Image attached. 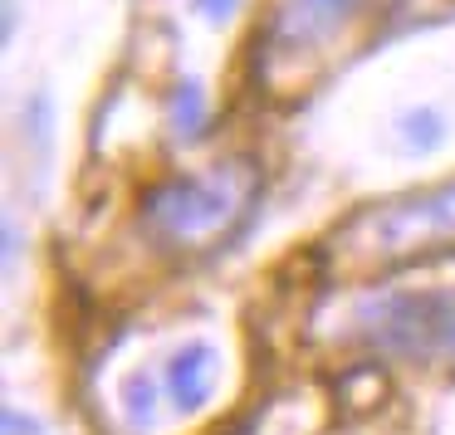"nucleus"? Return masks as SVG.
I'll use <instances>...</instances> for the list:
<instances>
[{
	"instance_id": "nucleus-1",
	"label": "nucleus",
	"mask_w": 455,
	"mask_h": 435,
	"mask_svg": "<svg viewBox=\"0 0 455 435\" xmlns=\"http://www.w3.org/2000/svg\"><path fill=\"white\" fill-rule=\"evenodd\" d=\"M338 245L357 265H406L455 245V177L406 191L387 206H367L338 230Z\"/></svg>"
},
{
	"instance_id": "nucleus-2",
	"label": "nucleus",
	"mask_w": 455,
	"mask_h": 435,
	"mask_svg": "<svg viewBox=\"0 0 455 435\" xmlns=\"http://www.w3.org/2000/svg\"><path fill=\"white\" fill-rule=\"evenodd\" d=\"M255 196V177L240 167H216L206 177H172L142 196V220L162 240H201L220 230Z\"/></svg>"
},
{
	"instance_id": "nucleus-3",
	"label": "nucleus",
	"mask_w": 455,
	"mask_h": 435,
	"mask_svg": "<svg viewBox=\"0 0 455 435\" xmlns=\"http://www.w3.org/2000/svg\"><path fill=\"white\" fill-rule=\"evenodd\" d=\"M367 343L392 357H435L455 347V298L445 294H396L367 323Z\"/></svg>"
},
{
	"instance_id": "nucleus-4",
	"label": "nucleus",
	"mask_w": 455,
	"mask_h": 435,
	"mask_svg": "<svg viewBox=\"0 0 455 435\" xmlns=\"http://www.w3.org/2000/svg\"><path fill=\"white\" fill-rule=\"evenodd\" d=\"M353 15H357V0H279L259 44L275 59H294V54L328 44Z\"/></svg>"
},
{
	"instance_id": "nucleus-5",
	"label": "nucleus",
	"mask_w": 455,
	"mask_h": 435,
	"mask_svg": "<svg viewBox=\"0 0 455 435\" xmlns=\"http://www.w3.org/2000/svg\"><path fill=\"white\" fill-rule=\"evenodd\" d=\"M211 372H216V347L211 343H181L167 357V396L181 415H196L211 401Z\"/></svg>"
},
{
	"instance_id": "nucleus-6",
	"label": "nucleus",
	"mask_w": 455,
	"mask_h": 435,
	"mask_svg": "<svg viewBox=\"0 0 455 435\" xmlns=\"http://www.w3.org/2000/svg\"><path fill=\"white\" fill-rule=\"evenodd\" d=\"M167 118H172V132H177L181 142L201 138V132H206V89H201L196 79H181L167 99Z\"/></svg>"
},
{
	"instance_id": "nucleus-7",
	"label": "nucleus",
	"mask_w": 455,
	"mask_h": 435,
	"mask_svg": "<svg viewBox=\"0 0 455 435\" xmlns=\"http://www.w3.org/2000/svg\"><path fill=\"white\" fill-rule=\"evenodd\" d=\"M123 421H128L132 431H148V425L157 421V386H152L148 372H132L128 382H123Z\"/></svg>"
},
{
	"instance_id": "nucleus-8",
	"label": "nucleus",
	"mask_w": 455,
	"mask_h": 435,
	"mask_svg": "<svg viewBox=\"0 0 455 435\" xmlns=\"http://www.w3.org/2000/svg\"><path fill=\"white\" fill-rule=\"evenodd\" d=\"M396 132H402V147H406V152H435V147L445 142V123H441V113H435V108L402 113Z\"/></svg>"
},
{
	"instance_id": "nucleus-9",
	"label": "nucleus",
	"mask_w": 455,
	"mask_h": 435,
	"mask_svg": "<svg viewBox=\"0 0 455 435\" xmlns=\"http://www.w3.org/2000/svg\"><path fill=\"white\" fill-rule=\"evenodd\" d=\"M191 5H196V15H201V20H211V25L230 20V11H235V0H191Z\"/></svg>"
},
{
	"instance_id": "nucleus-10",
	"label": "nucleus",
	"mask_w": 455,
	"mask_h": 435,
	"mask_svg": "<svg viewBox=\"0 0 455 435\" xmlns=\"http://www.w3.org/2000/svg\"><path fill=\"white\" fill-rule=\"evenodd\" d=\"M15 249H20V235H15V225H5V259H15Z\"/></svg>"
}]
</instances>
